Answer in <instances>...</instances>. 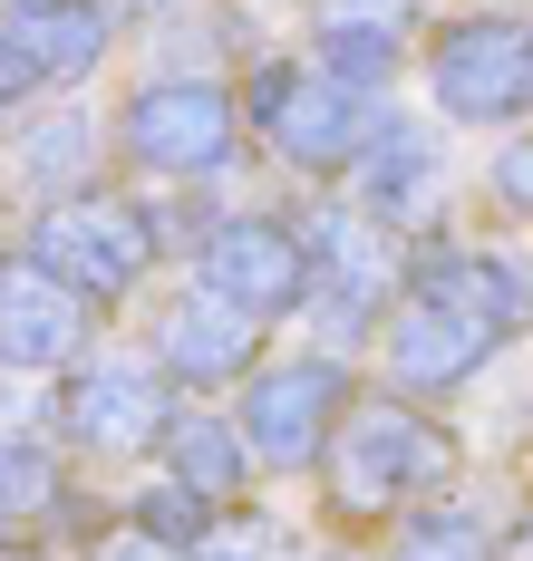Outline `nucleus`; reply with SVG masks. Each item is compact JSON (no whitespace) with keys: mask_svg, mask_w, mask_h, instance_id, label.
I'll list each match as a JSON object with an SVG mask.
<instances>
[{"mask_svg":"<svg viewBox=\"0 0 533 561\" xmlns=\"http://www.w3.org/2000/svg\"><path fill=\"white\" fill-rule=\"evenodd\" d=\"M446 474H456V446L417 407H388V397L350 407L340 436H330V494H340V513H398L408 494H436Z\"/></svg>","mask_w":533,"mask_h":561,"instance_id":"nucleus-1","label":"nucleus"},{"mask_svg":"<svg viewBox=\"0 0 533 561\" xmlns=\"http://www.w3.org/2000/svg\"><path fill=\"white\" fill-rule=\"evenodd\" d=\"M146 252H156V224H146L126 194H68V204H49L39 232H30V262L49 280H68L78 300L136 290V280H146Z\"/></svg>","mask_w":533,"mask_h":561,"instance_id":"nucleus-2","label":"nucleus"},{"mask_svg":"<svg viewBox=\"0 0 533 561\" xmlns=\"http://www.w3.org/2000/svg\"><path fill=\"white\" fill-rule=\"evenodd\" d=\"M427 88L436 107L466 116V126H504L514 107H533V20H456L436 49H427Z\"/></svg>","mask_w":533,"mask_h":561,"instance_id":"nucleus-3","label":"nucleus"},{"mask_svg":"<svg viewBox=\"0 0 533 561\" xmlns=\"http://www.w3.org/2000/svg\"><path fill=\"white\" fill-rule=\"evenodd\" d=\"M340 416H350V368H330V358H282V368H262L252 397H242V446L262 455V465H320L330 436H340Z\"/></svg>","mask_w":533,"mask_h":561,"instance_id":"nucleus-4","label":"nucleus"},{"mask_svg":"<svg viewBox=\"0 0 533 561\" xmlns=\"http://www.w3.org/2000/svg\"><path fill=\"white\" fill-rule=\"evenodd\" d=\"M252 126H262L272 156H292V165H310V174H340L359 156V88H340L330 68L272 58V68L252 78Z\"/></svg>","mask_w":533,"mask_h":561,"instance_id":"nucleus-5","label":"nucleus"},{"mask_svg":"<svg viewBox=\"0 0 533 561\" xmlns=\"http://www.w3.org/2000/svg\"><path fill=\"white\" fill-rule=\"evenodd\" d=\"M126 156L146 174H214L234 156V88H214V78H156L126 107Z\"/></svg>","mask_w":533,"mask_h":561,"instance_id":"nucleus-6","label":"nucleus"},{"mask_svg":"<svg viewBox=\"0 0 533 561\" xmlns=\"http://www.w3.org/2000/svg\"><path fill=\"white\" fill-rule=\"evenodd\" d=\"M204 290L242 300L252 320H262V310H300V300H310V252H300L292 224L234 214V224H214V242H204Z\"/></svg>","mask_w":533,"mask_h":561,"instance_id":"nucleus-7","label":"nucleus"},{"mask_svg":"<svg viewBox=\"0 0 533 561\" xmlns=\"http://www.w3.org/2000/svg\"><path fill=\"white\" fill-rule=\"evenodd\" d=\"M59 426L78 446H98V455H126V446H156V436H166V397H156L146 368L107 358V368H78V378H68Z\"/></svg>","mask_w":533,"mask_h":561,"instance_id":"nucleus-8","label":"nucleus"},{"mask_svg":"<svg viewBox=\"0 0 533 561\" xmlns=\"http://www.w3.org/2000/svg\"><path fill=\"white\" fill-rule=\"evenodd\" d=\"M78 330H88V300L68 280H49L39 262H10L0 272V358L10 368H68Z\"/></svg>","mask_w":533,"mask_h":561,"instance_id":"nucleus-9","label":"nucleus"},{"mask_svg":"<svg viewBox=\"0 0 533 561\" xmlns=\"http://www.w3.org/2000/svg\"><path fill=\"white\" fill-rule=\"evenodd\" d=\"M495 339L504 330H485L466 310L408 290V310H398V330H388V368H398V388H456V378H475V368L495 358Z\"/></svg>","mask_w":533,"mask_h":561,"instance_id":"nucleus-10","label":"nucleus"},{"mask_svg":"<svg viewBox=\"0 0 533 561\" xmlns=\"http://www.w3.org/2000/svg\"><path fill=\"white\" fill-rule=\"evenodd\" d=\"M156 348H166V368H175V378L214 388V378H242V368H252L262 330H252V310H242V300H224V290H194V300H175V310H166Z\"/></svg>","mask_w":533,"mask_h":561,"instance_id":"nucleus-11","label":"nucleus"},{"mask_svg":"<svg viewBox=\"0 0 533 561\" xmlns=\"http://www.w3.org/2000/svg\"><path fill=\"white\" fill-rule=\"evenodd\" d=\"M359 204L378 214V224H417V214H436V146L417 136V126H378V136H359Z\"/></svg>","mask_w":533,"mask_h":561,"instance_id":"nucleus-12","label":"nucleus"},{"mask_svg":"<svg viewBox=\"0 0 533 561\" xmlns=\"http://www.w3.org/2000/svg\"><path fill=\"white\" fill-rule=\"evenodd\" d=\"M10 39L30 58V78L68 88V78H88V68L107 58V10H98V0H20Z\"/></svg>","mask_w":533,"mask_h":561,"instance_id":"nucleus-13","label":"nucleus"},{"mask_svg":"<svg viewBox=\"0 0 533 561\" xmlns=\"http://www.w3.org/2000/svg\"><path fill=\"white\" fill-rule=\"evenodd\" d=\"M417 290L446 300V310H466V320H485V330H524V310H533L524 272H514L504 252H446V262L417 272Z\"/></svg>","mask_w":533,"mask_h":561,"instance_id":"nucleus-14","label":"nucleus"},{"mask_svg":"<svg viewBox=\"0 0 533 561\" xmlns=\"http://www.w3.org/2000/svg\"><path fill=\"white\" fill-rule=\"evenodd\" d=\"M166 465H175V484H194L204 504L214 494H234L242 465H252V446H242V426H224V416H204V407H184V416H166Z\"/></svg>","mask_w":533,"mask_h":561,"instance_id":"nucleus-15","label":"nucleus"},{"mask_svg":"<svg viewBox=\"0 0 533 561\" xmlns=\"http://www.w3.org/2000/svg\"><path fill=\"white\" fill-rule=\"evenodd\" d=\"M388 20H368V30H359V20H330V30H320V68H330V78H340V88H368V78H388Z\"/></svg>","mask_w":533,"mask_h":561,"instance_id":"nucleus-16","label":"nucleus"},{"mask_svg":"<svg viewBox=\"0 0 533 561\" xmlns=\"http://www.w3.org/2000/svg\"><path fill=\"white\" fill-rule=\"evenodd\" d=\"M398 561H495V542H485L475 513H417L398 533Z\"/></svg>","mask_w":533,"mask_h":561,"instance_id":"nucleus-17","label":"nucleus"},{"mask_svg":"<svg viewBox=\"0 0 533 561\" xmlns=\"http://www.w3.org/2000/svg\"><path fill=\"white\" fill-rule=\"evenodd\" d=\"M49 494H59L49 455H39V446H10V436H0V523H30V513H49Z\"/></svg>","mask_w":533,"mask_h":561,"instance_id":"nucleus-18","label":"nucleus"},{"mask_svg":"<svg viewBox=\"0 0 533 561\" xmlns=\"http://www.w3.org/2000/svg\"><path fill=\"white\" fill-rule=\"evenodd\" d=\"M136 523H146V542H204V533H214V523H204V494H194V484H156Z\"/></svg>","mask_w":533,"mask_h":561,"instance_id":"nucleus-19","label":"nucleus"},{"mask_svg":"<svg viewBox=\"0 0 533 561\" xmlns=\"http://www.w3.org/2000/svg\"><path fill=\"white\" fill-rule=\"evenodd\" d=\"M194 561H282V523H262V513H234V523H214Z\"/></svg>","mask_w":533,"mask_h":561,"instance_id":"nucleus-20","label":"nucleus"},{"mask_svg":"<svg viewBox=\"0 0 533 561\" xmlns=\"http://www.w3.org/2000/svg\"><path fill=\"white\" fill-rule=\"evenodd\" d=\"M495 204L504 214H533V146H504L495 156Z\"/></svg>","mask_w":533,"mask_h":561,"instance_id":"nucleus-21","label":"nucleus"},{"mask_svg":"<svg viewBox=\"0 0 533 561\" xmlns=\"http://www.w3.org/2000/svg\"><path fill=\"white\" fill-rule=\"evenodd\" d=\"M30 88H39V78H30L20 39H10V20H0V107H10V98H30Z\"/></svg>","mask_w":533,"mask_h":561,"instance_id":"nucleus-22","label":"nucleus"},{"mask_svg":"<svg viewBox=\"0 0 533 561\" xmlns=\"http://www.w3.org/2000/svg\"><path fill=\"white\" fill-rule=\"evenodd\" d=\"M514 561H533V523H524V533H514Z\"/></svg>","mask_w":533,"mask_h":561,"instance_id":"nucleus-23","label":"nucleus"},{"mask_svg":"<svg viewBox=\"0 0 533 561\" xmlns=\"http://www.w3.org/2000/svg\"><path fill=\"white\" fill-rule=\"evenodd\" d=\"M0 272H10V262H0Z\"/></svg>","mask_w":533,"mask_h":561,"instance_id":"nucleus-24","label":"nucleus"}]
</instances>
